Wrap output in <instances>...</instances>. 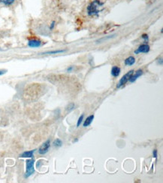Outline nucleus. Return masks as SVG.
<instances>
[{
	"label": "nucleus",
	"mask_w": 163,
	"mask_h": 183,
	"mask_svg": "<svg viewBox=\"0 0 163 183\" xmlns=\"http://www.w3.org/2000/svg\"><path fill=\"white\" fill-rule=\"evenodd\" d=\"M104 2L102 0H92L86 8V13L89 16H97L104 10Z\"/></svg>",
	"instance_id": "1"
},
{
	"label": "nucleus",
	"mask_w": 163,
	"mask_h": 183,
	"mask_svg": "<svg viewBox=\"0 0 163 183\" xmlns=\"http://www.w3.org/2000/svg\"><path fill=\"white\" fill-rule=\"evenodd\" d=\"M34 163L35 161L34 159H29L26 161V177H30L32 174L34 173L35 172V168H34Z\"/></svg>",
	"instance_id": "2"
},
{
	"label": "nucleus",
	"mask_w": 163,
	"mask_h": 183,
	"mask_svg": "<svg viewBox=\"0 0 163 183\" xmlns=\"http://www.w3.org/2000/svg\"><path fill=\"white\" fill-rule=\"evenodd\" d=\"M134 73V70H131L129 71H128L125 75H123L122 77V78L120 80L119 83H118L117 86V88H120L122 87L123 86H124L129 80V78L131 77V76L132 75V74Z\"/></svg>",
	"instance_id": "3"
},
{
	"label": "nucleus",
	"mask_w": 163,
	"mask_h": 183,
	"mask_svg": "<svg viewBox=\"0 0 163 183\" xmlns=\"http://www.w3.org/2000/svg\"><path fill=\"white\" fill-rule=\"evenodd\" d=\"M50 147H51V141H50V140H47L39 147V153L40 155H45L46 153L49 151Z\"/></svg>",
	"instance_id": "4"
},
{
	"label": "nucleus",
	"mask_w": 163,
	"mask_h": 183,
	"mask_svg": "<svg viewBox=\"0 0 163 183\" xmlns=\"http://www.w3.org/2000/svg\"><path fill=\"white\" fill-rule=\"evenodd\" d=\"M150 46L148 45L147 44H143L141 45H140L138 47V48H137L136 50H135V54H139V53H147L150 51Z\"/></svg>",
	"instance_id": "5"
},
{
	"label": "nucleus",
	"mask_w": 163,
	"mask_h": 183,
	"mask_svg": "<svg viewBox=\"0 0 163 183\" xmlns=\"http://www.w3.org/2000/svg\"><path fill=\"white\" fill-rule=\"evenodd\" d=\"M143 72L142 69H138V70H137L135 72L134 71V73L132 74V75L131 76V77L129 78V81L130 83H134V82H135L137 80V78L140 77L143 74Z\"/></svg>",
	"instance_id": "6"
},
{
	"label": "nucleus",
	"mask_w": 163,
	"mask_h": 183,
	"mask_svg": "<svg viewBox=\"0 0 163 183\" xmlns=\"http://www.w3.org/2000/svg\"><path fill=\"white\" fill-rule=\"evenodd\" d=\"M41 41L39 39H30L28 41V46L29 47H33V48H35V47H39L41 46Z\"/></svg>",
	"instance_id": "7"
},
{
	"label": "nucleus",
	"mask_w": 163,
	"mask_h": 183,
	"mask_svg": "<svg viewBox=\"0 0 163 183\" xmlns=\"http://www.w3.org/2000/svg\"><path fill=\"white\" fill-rule=\"evenodd\" d=\"M120 72H121V69H120V67H118V66H113V67H112L111 71V74L114 77H119V75L120 74Z\"/></svg>",
	"instance_id": "8"
},
{
	"label": "nucleus",
	"mask_w": 163,
	"mask_h": 183,
	"mask_svg": "<svg viewBox=\"0 0 163 183\" xmlns=\"http://www.w3.org/2000/svg\"><path fill=\"white\" fill-rule=\"evenodd\" d=\"M124 63L126 66H131L135 63V58L134 56H129L128 58L125 59Z\"/></svg>",
	"instance_id": "9"
},
{
	"label": "nucleus",
	"mask_w": 163,
	"mask_h": 183,
	"mask_svg": "<svg viewBox=\"0 0 163 183\" xmlns=\"http://www.w3.org/2000/svg\"><path fill=\"white\" fill-rule=\"evenodd\" d=\"M94 118H95V116H94V115H90V116H89L86 119V120H85L84 124H83V126H84V128H86V127L90 126V125L92 124V122Z\"/></svg>",
	"instance_id": "10"
},
{
	"label": "nucleus",
	"mask_w": 163,
	"mask_h": 183,
	"mask_svg": "<svg viewBox=\"0 0 163 183\" xmlns=\"http://www.w3.org/2000/svg\"><path fill=\"white\" fill-rule=\"evenodd\" d=\"M66 50H52V51H47L40 53L41 55H53V54H58V53H65Z\"/></svg>",
	"instance_id": "11"
},
{
	"label": "nucleus",
	"mask_w": 163,
	"mask_h": 183,
	"mask_svg": "<svg viewBox=\"0 0 163 183\" xmlns=\"http://www.w3.org/2000/svg\"><path fill=\"white\" fill-rule=\"evenodd\" d=\"M35 150H31V151H26V152H24L23 153H22L20 155V158H33V154L35 152Z\"/></svg>",
	"instance_id": "12"
},
{
	"label": "nucleus",
	"mask_w": 163,
	"mask_h": 183,
	"mask_svg": "<svg viewBox=\"0 0 163 183\" xmlns=\"http://www.w3.org/2000/svg\"><path fill=\"white\" fill-rule=\"evenodd\" d=\"M16 0H0V4L5 6H11L15 2Z\"/></svg>",
	"instance_id": "13"
},
{
	"label": "nucleus",
	"mask_w": 163,
	"mask_h": 183,
	"mask_svg": "<svg viewBox=\"0 0 163 183\" xmlns=\"http://www.w3.org/2000/svg\"><path fill=\"white\" fill-rule=\"evenodd\" d=\"M53 146L54 147H57V148L61 147V146H62V141L60 139L57 138V139H56V140L53 142Z\"/></svg>",
	"instance_id": "14"
},
{
	"label": "nucleus",
	"mask_w": 163,
	"mask_h": 183,
	"mask_svg": "<svg viewBox=\"0 0 163 183\" xmlns=\"http://www.w3.org/2000/svg\"><path fill=\"white\" fill-rule=\"evenodd\" d=\"M74 108H75V104L74 103H70L67 106L66 110H67V112H71L73 110H74Z\"/></svg>",
	"instance_id": "15"
},
{
	"label": "nucleus",
	"mask_w": 163,
	"mask_h": 183,
	"mask_svg": "<svg viewBox=\"0 0 163 183\" xmlns=\"http://www.w3.org/2000/svg\"><path fill=\"white\" fill-rule=\"evenodd\" d=\"M141 38H142V39L143 40L144 43H145V44H147V42H148V41H149V36H148V35H147V34H143V35H141Z\"/></svg>",
	"instance_id": "16"
},
{
	"label": "nucleus",
	"mask_w": 163,
	"mask_h": 183,
	"mask_svg": "<svg viewBox=\"0 0 163 183\" xmlns=\"http://www.w3.org/2000/svg\"><path fill=\"white\" fill-rule=\"evenodd\" d=\"M84 115L82 114V115L79 117L78 119V122H77V127H78V128L81 125V122H82L83 120H84Z\"/></svg>",
	"instance_id": "17"
},
{
	"label": "nucleus",
	"mask_w": 163,
	"mask_h": 183,
	"mask_svg": "<svg viewBox=\"0 0 163 183\" xmlns=\"http://www.w3.org/2000/svg\"><path fill=\"white\" fill-rule=\"evenodd\" d=\"M113 37H114V35H110V36H108V37H106V38H101V39H99L98 41H97L98 42H101V41H104V40H107V39H110V38H113Z\"/></svg>",
	"instance_id": "18"
},
{
	"label": "nucleus",
	"mask_w": 163,
	"mask_h": 183,
	"mask_svg": "<svg viewBox=\"0 0 163 183\" xmlns=\"http://www.w3.org/2000/svg\"><path fill=\"white\" fill-rule=\"evenodd\" d=\"M157 153H158V151H157V149H154V150H153V157L155 158L156 159H157V157H158V155H157Z\"/></svg>",
	"instance_id": "19"
},
{
	"label": "nucleus",
	"mask_w": 163,
	"mask_h": 183,
	"mask_svg": "<svg viewBox=\"0 0 163 183\" xmlns=\"http://www.w3.org/2000/svg\"><path fill=\"white\" fill-rule=\"evenodd\" d=\"M74 66H69V67H68V68H67L66 71L68 72V73H69V72H72V71L74 70Z\"/></svg>",
	"instance_id": "20"
},
{
	"label": "nucleus",
	"mask_w": 163,
	"mask_h": 183,
	"mask_svg": "<svg viewBox=\"0 0 163 183\" xmlns=\"http://www.w3.org/2000/svg\"><path fill=\"white\" fill-rule=\"evenodd\" d=\"M55 24H56V22L55 21H53L52 23H51V26H50V29L51 30H53L55 27Z\"/></svg>",
	"instance_id": "21"
},
{
	"label": "nucleus",
	"mask_w": 163,
	"mask_h": 183,
	"mask_svg": "<svg viewBox=\"0 0 163 183\" xmlns=\"http://www.w3.org/2000/svg\"><path fill=\"white\" fill-rule=\"evenodd\" d=\"M7 72V70H0V76L5 74V73Z\"/></svg>",
	"instance_id": "22"
},
{
	"label": "nucleus",
	"mask_w": 163,
	"mask_h": 183,
	"mask_svg": "<svg viewBox=\"0 0 163 183\" xmlns=\"http://www.w3.org/2000/svg\"><path fill=\"white\" fill-rule=\"evenodd\" d=\"M158 62H159V64L160 66H162V59H159Z\"/></svg>",
	"instance_id": "23"
}]
</instances>
